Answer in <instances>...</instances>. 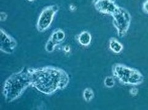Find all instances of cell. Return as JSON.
Returning a JSON list of instances; mask_svg holds the SVG:
<instances>
[{
	"label": "cell",
	"mask_w": 148,
	"mask_h": 110,
	"mask_svg": "<svg viewBox=\"0 0 148 110\" xmlns=\"http://www.w3.org/2000/svg\"><path fill=\"white\" fill-rule=\"evenodd\" d=\"M32 86L42 94L50 96L65 89L70 83V77L63 69L51 66L29 68Z\"/></svg>",
	"instance_id": "cell-1"
},
{
	"label": "cell",
	"mask_w": 148,
	"mask_h": 110,
	"mask_svg": "<svg viewBox=\"0 0 148 110\" xmlns=\"http://www.w3.org/2000/svg\"><path fill=\"white\" fill-rule=\"evenodd\" d=\"M32 86V77L29 68H23L12 73L4 82L3 94L7 102H12L18 98Z\"/></svg>",
	"instance_id": "cell-2"
},
{
	"label": "cell",
	"mask_w": 148,
	"mask_h": 110,
	"mask_svg": "<svg viewBox=\"0 0 148 110\" xmlns=\"http://www.w3.org/2000/svg\"><path fill=\"white\" fill-rule=\"evenodd\" d=\"M112 74L122 84L138 86L144 81V77L137 69L122 64H116L112 67Z\"/></svg>",
	"instance_id": "cell-3"
},
{
	"label": "cell",
	"mask_w": 148,
	"mask_h": 110,
	"mask_svg": "<svg viewBox=\"0 0 148 110\" xmlns=\"http://www.w3.org/2000/svg\"><path fill=\"white\" fill-rule=\"evenodd\" d=\"M113 25L116 29L118 36L123 37L129 31L131 23V15L124 7H119L112 16Z\"/></svg>",
	"instance_id": "cell-4"
},
{
	"label": "cell",
	"mask_w": 148,
	"mask_h": 110,
	"mask_svg": "<svg viewBox=\"0 0 148 110\" xmlns=\"http://www.w3.org/2000/svg\"><path fill=\"white\" fill-rule=\"evenodd\" d=\"M60 7L57 4L50 5L44 7L38 17L36 29L39 32L43 33L51 27L53 18Z\"/></svg>",
	"instance_id": "cell-5"
},
{
	"label": "cell",
	"mask_w": 148,
	"mask_h": 110,
	"mask_svg": "<svg viewBox=\"0 0 148 110\" xmlns=\"http://www.w3.org/2000/svg\"><path fill=\"white\" fill-rule=\"evenodd\" d=\"M1 45L0 50L6 54H12L17 47V41L11 35L8 34L3 29H0Z\"/></svg>",
	"instance_id": "cell-6"
},
{
	"label": "cell",
	"mask_w": 148,
	"mask_h": 110,
	"mask_svg": "<svg viewBox=\"0 0 148 110\" xmlns=\"http://www.w3.org/2000/svg\"><path fill=\"white\" fill-rule=\"evenodd\" d=\"M93 6L97 11L103 14L112 15L119 8L115 0H94Z\"/></svg>",
	"instance_id": "cell-7"
},
{
	"label": "cell",
	"mask_w": 148,
	"mask_h": 110,
	"mask_svg": "<svg viewBox=\"0 0 148 110\" xmlns=\"http://www.w3.org/2000/svg\"><path fill=\"white\" fill-rule=\"evenodd\" d=\"M78 42L82 46L87 47L89 45L92 41V36L87 31H82L77 37Z\"/></svg>",
	"instance_id": "cell-8"
},
{
	"label": "cell",
	"mask_w": 148,
	"mask_h": 110,
	"mask_svg": "<svg viewBox=\"0 0 148 110\" xmlns=\"http://www.w3.org/2000/svg\"><path fill=\"white\" fill-rule=\"evenodd\" d=\"M65 38V33L61 29H57L54 31L50 37V39L52 41L55 42L57 45L61 43Z\"/></svg>",
	"instance_id": "cell-9"
},
{
	"label": "cell",
	"mask_w": 148,
	"mask_h": 110,
	"mask_svg": "<svg viewBox=\"0 0 148 110\" xmlns=\"http://www.w3.org/2000/svg\"><path fill=\"white\" fill-rule=\"evenodd\" d=\"M109 47L111 50L116 54L120 53L124 48L123 45L116 38L113 37L110 39Z\"/></svg>",
	"instance_id": "cell-10"
},
{
	"label": "cell",
	"mask_w": 148,
	"mask_h": 110,
	"mask_svg": "<svg viewBox=\"0 0 148 110\" xmlns=\"http://www.w3.org/2000/svg\"><path fill=\"white\" fill-rule=\"evenodd\" d=\"M94 92L91 88H87L83 91V98L86 102H90L94 98Z\"/></svg>",
	"instance_id": "cell-11"
},
{
	"label": "cell",
	"mask_w": 148,
	"mask_h": 110,
	"mask_svg": "<svg viewBox=\"0 0 148 110\" xmlns=\"http://www.w3.org/2000/svg\"><path fill=\"white\" fill-rule=\"evenodd\" d=\"M57 45L53 41H52L50 38H49V39L46 42V45H45L46 51L48 53H52L54 51V50H55V48Z\"/></svg>",
	"instance_id": "cell-12"
},
{
	"label": "cell",
	"mask_w": 148,
	"mask_h": 110,
	"mask_svg": "<svg viewBox=\"0 0 148 110\" xmlns=\"http://www.w3.org/2000/svg\"><path fill=\"white\" fill-rule=\"evenodd\" d=\"M105 86L108 88H112L115 85V81L114 77L108 76L105 78L104 80Z\"/></svg>",
	"instance_id": "cell-13"
},
{
	"label": "cell",
	"mask_w": 148,
	"mask_h": 110,
	"mask_svg": "<svg viewBox=\"0 0 148 110\" xmlns=\"http://www.w3.org/2000/svg\"><path fill=\"white\" fill-rule=\"evenodd\" d=\"M138 92H139V90L138 88H131L130 90H129V93L131 95V96H132L133 97H135L138 94Z\"/></svg>",
	"instance_id": "cell-14"
},
{
	"label": "cell",
	"mask_w": 148,
	"mask_h": 110,
	"mask_svg": "<svg viewBox=\"0 0 148 110\" xmlns=\"http://www.w3.org/2000/svg\"><path fill=\"white\" fill-rule=\"evenodd\" d=\"M143 11L147 14H148V0H145L143 4Z\"/></svg>",
	"instance_id": "cell-15"
},
{
	"label": "cell",
	"mask_w": 148,
	"mask_h": 110,
	"mask_svg": "<svg viewBox=\"0 0 148 110\" xmlns=\"http://www.w3.org/2000/svg\"><path fill=\"white\" fill-rule=\"evenodd\" d=\"M7 18H8V15L6 12H1V13H0V20H1V22L6 21Z\"/></svg>",
	"instance_id": "cell-16"
},
{
	"label": "cell",
	"mask_w": 148,
	"mask_h": 110,
	"mask_svg": "<svg viewBox=\"0 0 148 110\" xmlns=\"http://www.w3.org/2000/svg\"><path fill=\"white\" fill-rule=\"evenodd\" d=\"M69 8H70V10L71 11H72V12L76 11V9H77L76 6H75V4H70V7H69Z\"/></svg>",
	"instance_id": "cell-17"
},
{
	"label": "cell",
	"mask_w": 148,
	"mask_h": 110,
	"mask_svg": "<svg viewBox=\"0 0 148 110\" xmlns=\"http://www.w3.org/2000/svg\"><path fill=\"white\" fill-rule=\"evenodd\" d=\"M63 50L65 53H69L71 50V47H70V45H65L63 48Z\"/></svg>",
	"instance_id": "cell-18"
},
{
	"label": "cell",
	"mask_w": 148,
	"mask_h": 110,
	"mask_svg": "<svg viewBox=\"0 0 148 110\" xmlns=\"http://www.w3.org/2000/svg\"><path fill=\"white\" fill-rule=\"evenodd\" d=\"M28 1L29 2H33V1H35V0H28Z\"/></svg>",
	"instance_id": "cell-19"
}]
</instances>
